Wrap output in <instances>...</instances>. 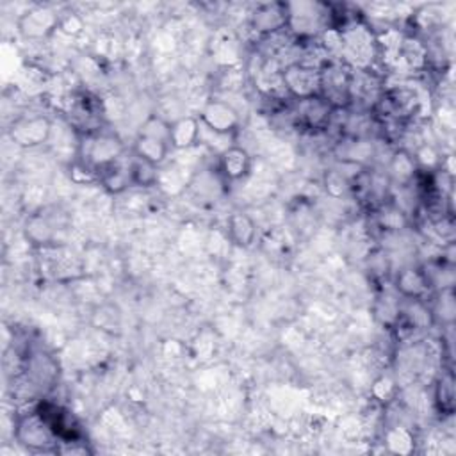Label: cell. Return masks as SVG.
<instances>
[{
    "label": "cell",
    "instance_id": "6da1fadb",
    "mask_svg": "<svg viewBox=\"0 0 456 456\" xmlns=\"http://www.w3.org/2000/svg\"><path fill=\"white\" fill-rule=\"evenodd\" d=\"M78 162L89 167L96 173L118 159H121L123 153V142L121 139L105 128L93 130L89 134H82L78 139Z\"/></svg>",
    "mask_w": 456,
    "mask_h": 456
},
{
    "label": "cell",
    "instance_id": "7a4b0ae2",
    "mask_svg": "<svg viewBox=\"0 0 456 456\" xmlns=\"http://www.w3.org/2000/svg\"><path fill=\"white\" fill-rule=\"evenodd\" d=\"M134 155L151 162L155 166L162 164L169 155L171 148V123L164 121L160 116H150L139 128L134 141Z\"/></svg>",
    "mask_w": 456,
    "mask_h": 456
},
{
    "label": "cell",
    "instance_id": "3957f363",
    "mask_svg": "<svg viewBox=\"0 0 456 456\" xmlns=\"http://www.w3.org/2000/svg\"><path fill=\"white\" fill-rule=\"evenodd\" d=\"M14 436L18 444L30 452H57L59 447V438L36 408L28 413L18 415Z\"/></svg>",
    "mask_w": 456,
    "mask_h": 456
},
{
    "label": "cell",
    "instance_id": "277c9868",
    "mask_svg": "<svg viewBox=\"0 0 456 456\" xmlns=\"http://www.w3.org/2000/svg\"><path fill=\"white\" fill-rule=\"evenodd\" d=\"M281 86L294 100L319 96L321 93L319 68H312L301 62H289L281 69Z\"/></svg>",
    "mask_w": 456,
    "mask_h": 456
},
{
    "label": "cell",
    "instance_id": "5b68a950",
    "mask_svg": "<svg viewBox=\"0 0 456 456\" xmlns=\"http://www.w3.org/2000/svg\"><path fill=\"white\" fill-rule=\"evenodd\" d=\"M52 132V123L45 116H20L12 121L9 128V137L12 142L23 148H34L48 141Z\"/></svg>",
    "mask_w": 456,
    "mask_h": 456
},
{
    "label": "cell",
    "instance_id": "8992f818",
    "mask_svg": "<svg viewBox=\"0 0 456 456\" xmlns=\"http://www.w3.org/2000/svg\"><path fill=\"white\" fill-rule=\"evenodd\" d=\"M333 107L322 96H312L296 100V107L292 110L294 123L301 128L322 130L328 128L333 116Z\"/></svg>",
    "mask_w": 456,
    "mask_h": 456
},
{
    "label": "cell",
    "instance_id": "52a82bcc",
    "mask_svg": "<svg viewBox=\"0 0 456 456\" xmlns=\"http://www.w3.org/2000/svg\"><path fill=\"white\" fill-rule=\"evenodd\" d=\"M36 410L48 422L50 429L59 438V444L75 442V440L82 438V431H80L77 419L66 408H62L55 403H50V401H41L36 406Z\"/></svg>",
    "mask_w": 456,
    "mask_h": 456
},
{
    "label": "cell",
    "instance_id": "ba28073f",
    "mask_svg": "<svg viewBox=\"0 0 456 456\" xmlns=\"http://www.w3.org/2000/svg\"><path fill=\"white\" fill-rule=\"evenodd\" d=\"M198 119L201 126L219 135H228L239 126V112L224 100H208Z\"/></svg>",
    "mask_w": 456,
    "mask_h": 456
},
{
    "label": "cell",
    "instance_id": "9c48e42d",
    "mask_svg": "<svg viewBox=\"0 0 456 456\" xmlns=\"http://www.w3.org/2000/svg\"><path fill=\"white\" fill-rule=\"evenodd\" d=\"M249 23L256 34L273 36L287 28L289 9L287 4H260L249 16Z\"/></svg>",
    "mask_w": 456,
    "mask_h": 456
},
{
    "label": "cell",
    "instance_id": "30bf717a",
    "mask_svg": "<svg viewBox=\"0 0 456 456\" xmlns=\"http://www.w3.org/2000/svg\"><path fill=\"white\" fill-rule=\"evenodd\" d=\"M59 27V16L45 7H36L20 18V32L28 39H43Z\"/></svg>",
    "mask_w": 456,
    "mask_h": 456
},
{
    "label": "cell",
    "instance_id": "8fae6325",
    "mask_svg": "<svg viewBox=\"0 0 456 456\" xmlns=\"http://www.w3.org/2000/svg\"><path fill=\"white\" fill-rule=\"evenodd\" d=\"M395 289L404 299H422L431 285L426 273L419 267H403L395 276Z\"/></svg>",
    "mask_w": 456,
    "mask_h": 456
},
{
    "label": "cell",
    "instance_id": "7c38bea8",
    "mask_svg": "<svg viewBox=\"0 0 456 456\" xmlns=\"http://www.w3.org/2000/svg\"><path fill=\"white\" fill-rule=\"evenodd\" d=\"M251 157L249 153L240 146H228L219 159V171L224 180L237 182L244 178L249 171Z\"/></svg>",
    "mask_w": 456,
    "mask_h": 456
},
{
    "label": "cell",
    "instance_id": "4fadbf2b",
    "mask_svg": "<svg viewBox=\"0 0 456 456\" xmlns=\"http://www.w3.org/2000/svg\"><path fill=\"white\" fill-rule=\"evenodd\" d=\"M200 119L194 116H183L171 123V148L185 150L200 142Z\"/></svg>",
    "mask_w": 456,
    "mask_h": 456
},
{
    "label": "cell",
    "instance_id": "5bb4252c",
    "mask_svg": "<svg viewBox=\"0 0 456 456\" xmlns=\"http://www.w3.org/2000/svg\"><path fill=\"white\" fill-rule=\"evenodd\" d=\"M228 235L235 246L249 248L256 237V226L246 212L233 210L228 217Z\"/></svg>",
    "mask_w": 456,
    "mask_h": 456
},
{
    "label": "cell",
    "instance_id": "9a60e30c",
    "mask_svg": "<svg viewBox=\"0 0 456 456\" xmlns=\"http://www.w3.org/2000/svg\"><path fill=\"white\" fill-rule=\"evenodd\" d=\"M130 164L126 166L119 162V159L98 171V182L103 185L112 194L123 192L128 185H132V173H130Z\"/></svg>",
    "mask_w": 456,
    "mask_h": 456
},
{
    "label": "cell",
    "instance_id": "2e32d148",
    "mask_svg": "<svg viewBox=\"0 0 456 456\" xmlns=\"http://www.w3.org/2000/svg\"><path fill=\"white\" fill-rule=\"evenodd\" d=\"M435 404L440 413L451 415L454 410V381L452 374L445 372L435 381Z\"/></svg>",
    "mask_w": 456,
    "mask_h": 456
},
{
    "label": "cell",
    "instance_id": "e0dca14e",
    "mask_svg": "<svg viewBox=\"0 0 456 456\" xmlns=\"http://www.w3.org/2000/svg\"><path fill=\"white\" fill-rule=\"evenodd\" d=\"M130 173H132V185L139 187H150L157 182V166L151 162H146L139 157H134L130 164Z\"/></svg>",
    "mask_w": 456,
    "mask_h": 456
},
{
    "label": "cell",
    "instance_id": "ac0fdd59",
    "mask_svg": "<svg viewBox=\"0 0 456 456\" xmlns=\"http://www.w3.org/2000/svg\"><path fill=\"white\" fill-rule=\"evenodd\" d=\"M415 175V159L406 151H397L390 160V176L399 182H408Z\"/></svg>",
    "mask_w": 456,
    "mask_h": 456
}]
</instances>
